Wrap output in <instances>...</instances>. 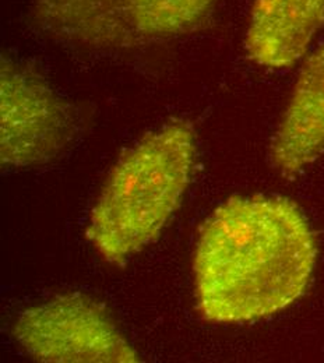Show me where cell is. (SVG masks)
Masks as SVG:
<instances>
[{
    "instance_id": "obj_7",
    "label": "cell",
    "mask_w": 324,
    "mask_h": 363,
    "mask_svg": "<svg viewBox=\"0 0 324 363\" xmlns=\"http://www.w3.org/2000/svg\"><path fill=\"white\" fill-rule=\"evenodd\" d=\"M324 27V0H253L245 48L269 69L301 60Z\"/></svg>"
},
{
    "instance_id": "obj_6",
    "label": "cell",
    "mask_w": 324,
    "mask_h": 363,
    "mask_svg": "<svg viewBox=\"0 0 324 363\" xmlns=\"http://www.w3.org/2000/svg\"><path fill=\"white\" fill-rule=\"evenodd\" d=\"M324 152V46L305 62L270 147L284 177H295Z\"/></svg>"
},
{
    "instance_id": "obj_5",
    "label": "cell",
    "mask_w": 324,
    "mask_h": 363,
    "mask_svg": "<svg viewBox=\"0 0 324 363\" xmlns=\"http://www.w3.org/2000/svg\"><path fill=\"white\" fill-rule=\"evenodd\" d=\"M13 335L40 362L140 361L106 311L80 294L59 295L24 311L13 325Z\"/></svg>"
},
{
    "instance_id": "obj_2",
    "label": "cell",
    "mask_w": 324,
    "mask_h": 363,
    "mask_svg": "<svg viewBox=\"0 0 324 363\" xmlns=\"http://www.w3.org/2000/svg\"><path fill=\"white\" fill-rule=\"evenodd\" d=\"M194 161L196 133L186 121L147 133L119 158L87 229L106 262L123 263L160 236L181 206Z\"/></svg>"
},
{
    "instance_id": "obj_4",
    "label": "cell",
    "mask_w": 324,
    "mask_h": 363,
    "mask_svg": "<svg viewBox=\"0 0 324 363\" xmlns=\"http://www.w3.org/2000/svg\"><path fill=\"white\" fill-rule=\"evenodd\" d=\"M76 135L73 111L28 63L0 59V160L26 168L56 158Z\"/></svg>"
},
{
    "instance_id": "obj_1",
    "label": "cell",
    "mask_w": 324,
    "mask_h": 363,
    "mask_svg": "<svg viewBox=\"0 0 324 363\" xmlns=\"http://www.w3.org/2000/svg\"><path fill=\"white\" fill-rule=\"evenodd\" d=\"M318 243L284 197H232L201 229L194 278L199 309L214 323L270 318L294 305L315 272Z\"/></svg>"
},
{
    "instance_id": "obj_3",
    "label": "cell",
    "mask_w": 324,
    "mask_h": 363,
    "mask_svg": "<svg viewBox=\"0 0 324 363\" xmlns=\"http://www.w3.org/2000/svg\"><path fill=\"white\" fill-rule=\"evenodd\" d=\"M218 0H31L30 20L52 38L132 49L201 28Z\"/></svg>"
}]
</instances>
